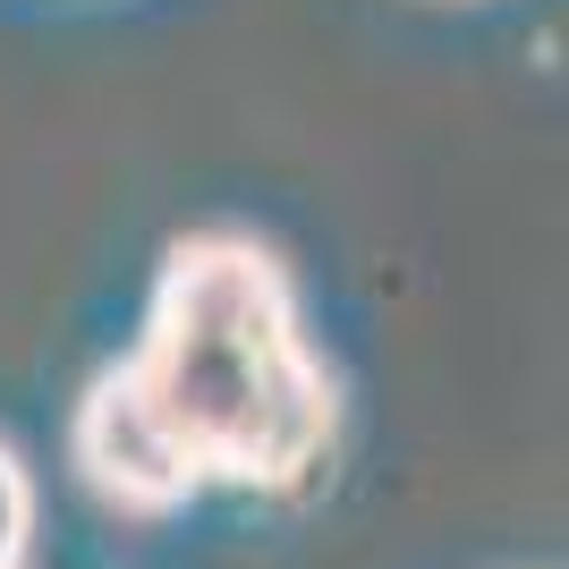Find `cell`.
Masks as SVG:
<instances>
[{
  "label": "cell",
  "instance_id": "2",
  "mask_svg": "<svg viewBox=\"0 0 569 569\" xmlns=\"http://www.w3.org/2000/svg\"><path fill=\"white\" fill-rule=\"evenodd\" d=\"M77 468L94 476V493H111L119 510H179V501L204 485L196 459L179 451L170 426L153 417V400L128 382V366L102 375L94 391H86V408H77Z\"/></svg>",
  "mask_w": 569,
  "mask_h": 569
},
{
  "label": "cell",
  "instance_id": "3",
  "mask_svg": "<svg viewBox=\"0 0 569 569\" xmlns=\"http://www.w3.org/2000/svg\"><path fill=\"white\" fill-rule=\"evenodd\" d=\"M26 527H34V485H26V468H18V459L0 451V569H18Z\"/></svg>",
  "mask_w": 569,
  "mask_h": 569
},
{
  "label": "cell",
  "instance_id": "1",
  "mask_svg": "<svg viewBox=\"0 0 569 569\" xmlns=\"http://www.w3.org/2000/svg\"><path fill=\"white\" fill-rule=\"evenodd\" d=\"M128 382L213 485L298 493L332 451V382L272 256L238 238H196L170 256Z\"/></svg>",
  "mask_w": 569,
  "mask_h": 569
}]
</instances>
